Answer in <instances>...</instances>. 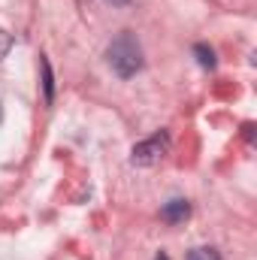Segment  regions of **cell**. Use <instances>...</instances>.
<instances>
[{
	"instance_id": "1",
	"label": "cell",
	"mask_w": 257,
	"mask_h": 260,
	"mask_svg": "<svg viewBox=\"0 0 257 260\" xmlns=\"http://www.w3.org/2000/svg\"><path fill=\"white\" fill-rule=\"evenodd\" d=\"M106 61L109 67L121 76V79H130V76H136L139 70H142V46H139V40L133 37V34H118L112 43H109V49H106Z\"/></svg>"
},
{
	"instance_id": "2",
	"label": "cell",
	"mask_w": 257,
	"mask_h": 260,
	"mask_svg": "<svg viewBox=\"0 0 257 260\" xmlns=\"http://www.w3.org/2000/svg\"><path fill=\"white\" fill-rule=\"evenodd\" d=\"M167 151H170V136H167V133H157V136H151V139L133 145L130 160H133L136 167H154V164H160V160L167 157Z\"/></svg>"
},
{
	"instance_id": "3",
	"label": "cell",
	"mask_w": 257,
	"mask_h": 260,
	"mask_svg": "<svg viewBox=\"0 0 257 260\" xmlns=\"http://www.w3.org/2000/svg\"><path fill=\"white\" fill-rule=\"evenodd\" d=\"M188 215H191V206H188V200H170V203L160 209V218H164L167 224H182Z\"/></svg>"
},
{
	"instance_id": "4",
	"label": "cell",
	"mask_w": 257,
	"mask_h": 260,
	"mask_svg": "<svg viewBox=\"0 0 257 260\" xmlns=\"http://www.w3.org/2000/svg\"><path fill=\"white\" fill-rule=\"evenodd\" d=\"M43 88H46V100L52 103V97H55V76H52V67H49L46 58H43Z\"/></svg>"
},
{
	"instance_id": "5",
	"label": "cell",
	"mask_w": 257,
	"mask_h": 260,
	"mask_svg": "<svg viewBox=\"0 0 257 260\" xmlns=\"http://www.w3.org/2000/svg\"><path fill=\"white\" fill-rule=\"evenodd\" d=\"M194 55H197L200 67H206V70H212V67H215V52H212L209 46H197V49H194Z\"/></svg>"
},
{
	"instance_id": "6",
	"label": "cell",
	"mask_w": 257,
	"mask_h": 260,
	"mask_svg": "<svg viewBox=\"0 0 257 260\" xmlns=\"http://www.w3.org/2000/svg\"><path fill=\"white\" fill-rule=\"evenodd\" d=\"M188 260H221V254L212 245H203V248H194L191 254H188Z\"/></svg>"
},
{
	"instance_id": "7",
	"label": "cell",
	"mask_w": 257,
	"mask_h": 260,
	"mask_svg": "<svg viewBox=\"0 0 257 260\" xmlns=\"http://www.w3.org/2000/svg\"><path fill=\"white\" fill-rule=\"evenodd\" d=\"M9 49H12V37H9V34L3 30V27H0V61H3L6 55H9Z\"/></svg>"
},
{
	"instance_id": "8",
	"label": "cell",
	"mask_w": 257,
	"mask_h": 260,
	"mask_svg": "<svg viewBox=\"0 0 257 260\" xmlns=\"http://www.w3.org/2000/svg\"><path fill=\"white\" fill-rule=\"evenodd\" d=\"M106 3H112V6H124V3H130V0H106Z\"/></svg>"
},
{
	"instance_id": "9",
	"label": "cell",
	"mask_w": 257,
	"mask_h": 260,
	"mask_svg": "<svg viewBox=\"0 0 257 260\" xmlns=\"http://www.w3.org/2000/svg\"><path fill=\"white\" fill-rule=\"evenodd\" d=\"M88 3H91V0H79V6H88Z\"/></svg>"
},
{
	"instance_id": "10",
	"label": "cell",
	"mask_w": 257,
	"mask_h": 260,
	"mask_svg": "<svg viewBox=\"0 0 257 260\" xmlns=\"http://www.w3.org/2000/svg\"><path fill=\"white\" fill-rule=\"evenodd\" d=\"M157 260H167V254H160V257H157Z\"/></svg>"
},
{
	"instance_id": "11",
	"label": "cell",
	"mask_w": 257,
	"mask_h": 260,
	"mask_svg": "<svg viewBox=\"0 0 257 260\" xmlns=\"http://www.w3.org/2000/svg\"><path fill=\"white\" fill-rule=\"evenodd\" d=\"M0 121H3V109H0Z\"/></svg>"
}]
</instances>
